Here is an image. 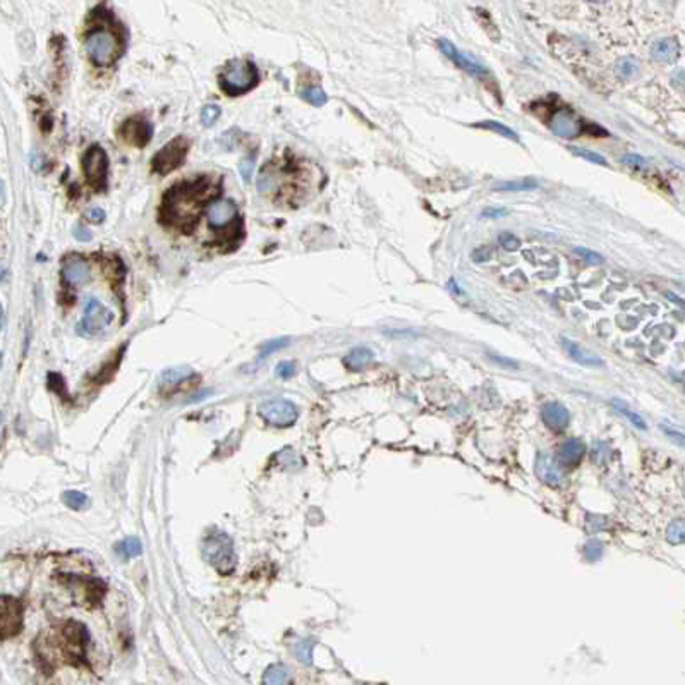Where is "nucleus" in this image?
I'll list each match as a JSON object with an SVG mask.
<instances>
[{"label":"nucleus","instance_id":"nucleus-31","mask_svg":"<svg viewBox=\"0 0 685 685\" xmlns=\"http://www.w3.org/2000/svg\"><path fill=\"white\" fill-rule=\"evenodd\" d=\"M568 150H570L574 155H577V157L584 158V160L591 163H596V165H608L607 158H604L603 155L596 153V151H591L586 150V148H577V146H570Z\"/></svg>","mask_w":685,"mask_h":685},{"label":"nucleus","instance_id":"nucleus-15","mask_svg":"<svg viewBox=\"0 0 685 685\" xmlns=\"http://www.w3.org/2000/svg\"><path fill=\"white\" fill-rule=\"evenodd\" d=\"M90 267L85 260L81 258H71L64 263L62 268V278L65 284L72 285V287H81L90 280Z\"/></svg>","mask_w":685,"mask_h":685},{"label":"nucleus","instance_id":"nucleus-48","mask_svg":"<svg viewBox=\"0 0 685 685\" xmlns=\"http://www.w3.org/2000/svg\"><path fill=\"white\" fill-rule=\"evenodd\" d=\"M3 201V184L0 183V203Z\"/></svg>","mask_w":685,"mask_h":685},{"label":"nucleus","instance_id":"nucleus-19","mask_svg":"<svg viewBox=\"0 0 685 685\" xmlns=\"http://www.w3.org/2000/svg\"><path fill=\"white\" fill-rule=\"evenodd\" d=\"M680 45L675 38H661L652 43L651 57L656 62L672 64L679 59Z\"/></svg>","mask_w":685,"mask_h":685},{"label":"nucleus","instance_id":"nucleus-21","mask_svg":"<svg viewBox=\"0 0 685 685\" xmlns=\"http://www.w3.org/2000/svg\"><path fill=\"white\" fill-rule=\"evenodd\" d=\"M561 346H564V349L567 350L568 356L574 359V361H577L579 364H584V366H603V361H601L600 357L594 356V354H591V353H587L584 347L579 346V344L574 342V340L561 339Z\"/></svg>","mask_w":685,"mask_h":685},{"label":"nucleus","instance_id":"nucleus-37","mask_svg":"<svg viewBox=\"0 0 685 685\" xmlns=\"http://www.w3.org/2000/svg\"><path fill=\"white\" fill-rule=\"evenodd\" d=\"M622 163L623 165L630 167V169H636V170H646L648 165H650L646 158L641 157V155H637V153H625L622 157Z\"/></svg>","mask_w":685,"mask_h":685},{"label":"nucleus","instance_id":"nucleus-17","mask_svg":"<svg viewBox=\"0 0 685 685\" xmlns=\"http://www.w3.org/2000/svg\"><path fill=\"white\" fill-rule=\"evenodd\" d=\"M586 454V445L582 440L570 438L558 448L557 462L560 467H574L577 466Z\"/></svg>","mask_w":685,"mask_h":685},{"label":"nucleus","instance_id":"nucleus-22","mask_svg":"<svg viewBox=\"0 0 685 685\" xmlns=\"http://www.w3.org/2000/svg\"><path fill=\"white\" fill-rule=\"evenodd\" d=\"M373 361V350L368 349V347H356V349L350 350L347 354L346 359H344V364H346L347 369L350 371H362V369L368 368Z\"/></svg>","mask_w":685,"mask_h":685},{"label":"nucleus","instance_id":"nucleus-23","mask_svg":"<svg viewBox=\"0 0 685 685\" xmlns=\"http://www.w3.org/2000/svg\"><path fill=\"white\" fill-rule=\"evenodd\" d=\"M538 187V180L532 177H524V179L517 180H503V183L495 184L493 191L496 193H519V191H531Z\"/></svg>","mask_w":685,"mask_h":685},{"label":"nucleus","instance_id":"nucleus-30","mask_svg":"<svg viewBox=\"0 0 685 685\" xmlns=\"http://www.w3.org/2000/svg\"><path fill=\"white\" fill-rule=\"evenodd\" d=\"M301 96H303L307 103L313 105V107H323L326 100H328L326 93L321 88H318V86H311V88L303 90V92H301Z\"/></svg>","mask_w":685,"mask_h":685},{"label":"nucleus","instance_id":"nucleus-43","mask_svg":"<svg viewBox=\"0 0 685 685\" xmlns=\"http://www.w3.org/2000/svg\"><path fill=\"white\" fill-rule=\"evenodd\" d=\"M489 258H491V248H488V246H483V248L476 249V251L473 253V260L476 261V263H480V261H488Z\"/></svg>","mask_w":685,"mask_h":685},{"label":"nucleus","instance_id":"nucleus-28","mask_svg":"<svg viewBox=\"0 0 685 685\" xmlns=\"http://www.w3.org/2000/svg\"><path fill=\"white\" fill-rule=\"evenodd\" d=\"M62 502L71 510H81L88 505V496L85 493L78 491V489H69L62 495Z\"/></svg>","mask_w":685,"mask_h":685},{"label":"nucleus","instance_id":"nucleus-13","mask_svg":"<svg viewBox=\"0 0 685 685\" xmlns=\"http://www.w3.org/2000/svg\"><path fill=\"white\" fill-rule=\"evenodd\" d=\"M206 219L212 228L222 230L235 222L237 219V206L228 199H217V201L210 203L208 210H206Z\"/></svg>","mask_w":685,"mask_h":685},{"label":"nucleus","instance_id":"nucleus-10","mask_svg":"<svg viewBox=\"0 0 685 685\" xmlns=\"http://www.w3.org/2000/svg\"><path fill=\"white\" fill-rule=\"evenodd\" d=\"M83 169H85L90 184L96 189H103L105 184H107L108 158L101 148L93 146L86 151L85 158H83Z\"/></svg>","mask_w":685,"mask_h":685},{"label":"nucleus","instance_id":"nucleus-46","mask_svg":"<svg viewBox=\"0 0 685 685\" xmlns=\"http://www.w3.org/2000/svg\"><path fill=\"white\" fill-rule=\"evenodd\" d=\"M666 296H668V299H670V301H672V303H675V304H679V306H684V303H682V299H680V297H677V296H673V294H672V292H668V294H666Z\"/></svg>","mask_w":685,"mask_h":685},{"label":"nucleus","instance_id":"nucleus-11","mask_svg":"<svg viewBox=\"0 0 685 685\" xmlns=\"http://www.w3.org/2000/svg\"><path fill=\"white\" fill-rule=\"evenodd\" d=\"M67 579V586L72 587L74 591H78L79 596L85 601H88L90 604H98L101 601V598L105 596V591H107V584L103 581L96 577H78V575H65Z\"/></svg>","mask_w":685,"mask_h":685},{"label":"nucleus","instance_id":"nucleus-35","mask_svg":"<svg viewBox=\"0 0 685 685\" xmlns=\"http://www.w3.org/2000/svg\"><path fill=\"white\" fill-rule=\"evenodd\" d=\"M666 536H668L670 543L680 545L684 541V521H673L666 529Z\"/></svg>","mask_w":685,"mask_h":685},{"label":"nucleus","instance_id":"nucleus-24","mask_svg":"<svg viewBox=\"0 0 685 685\" xmlns=\"http://www.w3.org/2000/svg\"><path fill=\"white\" fill-rule=\"evenodd\" d=\"M291 684V672L284 665H271L264 670L263 685H289Z\"/></svg>","mask_w":685,"mask_h":685},{"label":"nucleus","instance_id":"nucleus-3","mask_svg":"<svg viewBox=\"0 0 685 685\" xmlns=\"http://www.w3.org/2000/svg\"><path fill=\"white\" fill-rule=\"evenodd\" d=\"M53 644L59 650V654L64 656V659H67V661H86V651H88L90 646L88 629L81 622H76V620L60 623L59 630L53 636Z\"/></svg>","mask_w":685,"mask_h":685},{"label":"nucleus","instance_id":"nucleus-1","mask_svg":"<svg viewBox=\"0 0 685 685\" xmlns=\"http://www.w3.org/2000/svg\"><path fill=\"white\" fill-rule=\"evenodd\" d=\"M212 196V186L208 179H196L172 187L163 199L162 217L172 226L187 228L194 226L203 213L205 203Z\"/></svg>","mask_w":685,"mask_h":685},{"label":"nucleus","instance_id":"nucleus-8","mask_svg":"<svg viewBox=\"0 0 685 685\" xmlns=\"http://www.w3.org/2000/svg\"><path fill=\"white\" fill-rule=\"evenodd\" d=\"M24 607L17 598L0 596V637H14L23 630Z\"/></svg>","mask_w":685,"mask_h":685},{"label":"nucleus","instance_id":"nucleus-32","mask_svg":"<svg viewBox=\"0 0 685 685\" xmlns=\"http://www.w3.org/2000/svg\"><path fill=\"white\" fill-rule=\"evenodd\" d=\"M614 405H615V407L618 409V412H622V414L625 416V418L629 419V421L634 424V426H636V428H639V430H646V428H648L646 421H644V419L641 418V416L637 414V412L630 411V409L627 407L625 404H622V402H617V400H615V402H614Z\"/></svg>","mask_w":685,"mask_h":685},{"label":"nucleus","instance_id":"nucleus-39","mask_svg":"<svg viewBox=\"0 0 685 685\" xmlns=\"http://www.w3.org/2000/svg\"><path fill=\"white\" fill-rule=\"evenodd\" d=\"M287 344H289V339H277V340H271V342H267L263 347H261V356H268V354H271V353H275V350L285 347Z\"/></svg>","mask_w":685,"mask_h":685},{"label":"nucleus","instance_id":"nucleus-40","mask_svg":"<svg viewBox=\"0 0 685 685\" xmlns=\"http://www.w3.org/2000/svg\"><path fill=\"white\" fill-rule=\"evenodd\" d=\"M253 169H255V163H253V158H244L239 165V172L244 177V180H249L253 176Z\"/></svg>","mask_w":685,"mask_h":685},{"label":"nucleus","instance_id":"nucleus-27","mask_svg":"<svg viewBox=\"0 0 685 685\" xmlns=\"http://www.w3.org/2000/svg\"><path fill=\"white\" fill-rule=\"evenodd\" d=\"M474 126H476V128H481V129L493 130V133H498L500 136H503V137H507V139H512V141H516V143H519V136H517L516 130L510 129L509 126L502 124V122H498V121H481V122H477V124H474Z\"/></svg>","mask_w":685,"mask_h":685},{"label":"nucleus","instance_id":"nucleus-12","mask_svg":"<svg viewBox=\"0 0 685 685\" xmlns=\"http://www.w3.org/2000/svg\"><path fill=\"white\" fill-rule=\"evenodd\" d=\"M438 43H440L441 52H443L445 56H447L448 59L452 60V62L459 65L460 69H464V71L469 72V74H473V76H484V74H488V67H487V65L481 64L480 60H476L473 56H469V53L460 52V50L457 49V46L452 42H448V40L441 38Z\"/></svg>","mask_w":685,"mask_h":685},{"label":"nucleus","instance_id":"nucleus-33","mask_svg":"<svg viewBox=\"0 0 685 685\" xmlns=\"http://www.w3.org/2000/svg\"><path fill=\"white\" fill-rule=\"evenodd\" d=\"M219 117H220V107H219V105L210 103V105H205V107H203V110H201V124L205 126V128H212V126L215 124L217 121H219Z\"/></svg>","mask_w":685,"mask_h":685},{"label":"nucleus","instance_id":"nucleus-18","mask_svg":"<svg viewBox=\"0 0 685 685\" xmlns=\"http://www.w3.org/2000/svg\"><path fill=\"white\" fill-rule=\"evenodd\" d=\"M541 418L548 428L555 431H560L567 428L570 421V414H568L567 407L560 402H548L541 407Z\"/></svg>","mask_w":685,"mask_h":685},{"label":"nucleus","instance_id":"nucleus-14","mask_svg":"<svg viewBox=\"0 0 685 685\" xmlns=\"http://www.w3.org/2000/svg\"><path fill=\"white\" fill-rule=\"evenodd\" d=\"M550 128L558 137L572 139V137H577V134L581 133V121L572 110L561 108V110L553 114L552 121H550Z\"/></svg>","mask_w":685,"mask_h":685},{"label":"nucleus","instance_id":"nucleus-4","mask_svg":"<svg viewBox=\"0 0 685 685\" xmlns=\"http://www.w3.org/2000/svg\"><path fill=\"white\" fill-rule=\"evenodd\" d=\"M258 83V71L249 60H232L220 74V86L230 96L249 92Z\"/></svg>","mask_w":685,"mask_h":685},{"label":"nucleus","instance_id":"nucleus-20","mask_svg":"<svg viewBox=\"0 0 685 685\" xmlns=\"http://www.w3.org/2000/svg\"><path fill=\"white\" fill-rule=\"evenodd\" d=\"M122 134L129 143L136 144V146H144L151 139V126L146 121L130 119L122 128Z\"/></svg>","mask_w":685,"mask_h":685},{"label":"nucleus","instance_id":"nucleus-38","mask_svg":"<svg viewBox=\"0 0 685 685\" xmlns=\"http://www.w3.org/2000/svg\"><path fill=\"white\" fill-rule=\"evenodd\" d=\"M275 373H277L278 378H284V380L291 378V376H294V373H296V362H292V361L278 362Z\"/></svg>","mask_w":685,"mask_h":685},{"label":"nucleus","instance_id":"nucleus-25","mask_svg":"<svg viewBox=\"0 0 685 685\" xmlns=\"http://www.w3.org/2000/svg\"><path fill=\"white\" fill-rule=\"evenodd\" d=\"M189 376H193V369L186 368V366H180V368H172L167 369L162 375V383L167 387H176L180 385L184 380H187Z\"/></svg>","mask_w":685,"mask_h":685},{"label":"nucleus","instance_id":"nucleus-2","mask_svg":"<svg viewBox=\"0 0 685 685\" xmlns=\"http://www.w3.org/2000/svg\"><path fill=\"white\" fill-rule=\"evenodd\" d=\"M201 555L222 575L232 574L235 565H237V555H235L234 550V541L230 539V536L220 531V529H212L203 538Z\"/></svg>","mask_w":685,"mask_h":685},{"label":"nucleus","instance_id":"nucleus-47","mask_svg":"<svg viewBox=\"0 0 685 685\" xmlns=\"http://www.w3.org/2000/svg\"><path fill=\"white\" fill-rule=\"evenodd\" d=\"M2 325H3V310L2 306H0V330H2Z\"/></svg>","mask_w":685,"mask_h":685},{"label":"nucleus","instance_id":"nucleus-34","mask_svg":"<svg viewBox=\"0 0 685 685\" xmlns=\"http://www.w3.org/2000/svg\"><path fill=\"white\" fill-rule=\"evenodd\" d=\"M498 242H500V246L505 249V251H510V253L517 251V249H521V246H522L521 239L517 237L516 234H512V232H502V234L498 235Z\"/></svg>","mask_w":685,"mask_h":685},{"label":"nucleus","instance_id":"nucleus-44","mask_svg":"<svg viewBox=\"0 0 685 685\" xmlns=\"http://www.w3.org/2000/svg\"><path fill=\"white\" fill-rule=\"evenodd\" d=\"M74 237L78 239L79 242H88V241H92V232H90L86 227L79 226V227L74 228Z\"/></svg>","mask_w":685,"mask_h":685},{"label":"nucleus","instance_id":"nucleus-6","mask_svg":"<svg viewBox=\"0 0 685 685\" xmlns=\"http://www.w3.org/2000/svg\"><path fill=\"white\" fill-rule=\"evenodd\" d=\"M112 320H114V313L108 307H105L100 301L92 297V299L86 301L83 318L76 325V332H78V335L92 339V337H96L101 332H105L110 326Z\"/></svg>","mask_w":685,"mask_h":685},{"label":"nucleus","instance_id":"nucleus-36","mask_svg":"<svg viewBox=\"0 0 685 685\" xmlns=\"http://www.w3.org/2000/svg\"><path fill=\"white\" fill-rule=\"evenodd\" d=\"M574 251H575V255H579V256H581V258L584 260L586 263L594 264V267H598V264H603V263H604V258H603V256L600 255V253H596V251H591V249L582 248V246H577V248H575Z\"/></svg>","mask_w":685,"mask_h":685},{"label":"nucleus","instance_id":"nucleus-41","mask_svg":"<svg viewBox=\"0 0 685 685\" xmlns=\"http://www.w3.org/2000/svg\"><path fill=\"white\" fill-rule=\"evenodd\" d=\"M507 215L505 208H495V206H487V208L481 212V217L483 219H500V217Z\"/></svg>","mask_w":685,"mask_h":685},{"label":"nucleus","instance_id":"nucleus-16","mask_svg":"<svg viewBox=\"0 0 685 685\" xmlns=\"http://www.w3.org/2000/svg\"><path fill=\"white\" fill-rule=\"evenodd\" d=\"M536 474L543 483L552 484V487H557L564 481V473H561L558 462L553 457L546 454H539L538 459H536Z\"/></svg>","mask_w":685,"mask_h":685},{"label":"nucleus","instance_id":"nucleus-7","mask_svg":"<svg viewBox=\"0 0 685 685\" xmlns=\"http://www.w3.org/2000/svg\"><path fill=\"white\" fill-rule=\"evenodd\" d=\"M258 414L271 426L289 428L299 418V409L287 398H271L260 405Z\"/></svg>","mask_w":685,"mask_h":685},{"label":"nucleus","instance_id":"nucleus-5","mask_svg":"<svg viewBox=\"0 0 685 685\" xmlns=\"http://www.w3.org/2000/svg\"><path fill=\"white\" fill-rule=\"evenodd\" d=\"M86 52L93 64H96L98 67H107V65L114 64L121 56L119 38L110 30L92 31L86 38Z\"/></svg>","mask_w":685,"mask_h":685},{"label":"nucleus","instance_id":"nucleus-45","mask_svg":"<svg viewBox=\"0 0 685 685\" xmlns=\"http://www.w3.org/2000/svg\"><path fill=\"white\" fill-rule=\"evenodd\" d=\"M493 361H498V362H503V364H507V366H514V368H516V366H517V364H516V362H514V361H510V359H509V361H507V359H503V357H498V356H493Z\"/></svg>","mask_w":685,"mask_h":685},{"label":"nucleus","instance_id":"nucleus-9","mask_svg":"<svg viewBox=\"0 0 685 685\" xmlns=\"http://www.w3.org/2000/svg\"><path fill=\"white\" fill-rule=\"evenodd\" d=\"M187 148H189V143H187L186 137L183 136L176 137V139L170 141L169 144H165V146H163L153 158L155 172L165 176V174L172 172L174 169H177V167L184 162V158H186Z\"/></svg>","mask_w":685,"mask_h":685},{"label":"nucleus","instance_id":"nucleus-42","mask_svg":"<svg viewBox=\"0 0 685 685\" xmlns=\"http://www.w3.org/2000/svg\"><path fill=\"white\" fill-rule=\"evenodd\" d=\"M86 219L90 220L92 223H101L105 220V212L101 208H92V210H88L86 212Z\"/></svg>","mask_w":685,"mask_h":685},{"label":"nucleus","instance_id":"nucleus-26","mask_svg":"<svg viewBox=\"0 0 685 685\" xmlns=\"http://www.w3.org/2000/svg\"><path fill=\"white\" fill-rule=\"evenodd\" d=\"M115 552H117V555H121L122 558H134L143 552V545H141L139 539L133 536V538H124L121 543H117Z\"/></svg>","mask_w":685,"mask_h":685},{"label":"nucleus","instance_id":"nucleus-29","mask_svg":"<svg viewBox=\"0 0 685 685\" xmlns=\"http://www.w3.org/2000/svg\"><path fill=\"white\" fill-rule=\"evenodd\" d=\"M617 72L623 79H630L639 72V62L634 57H622L617 62Z\"/></svg>","mask_w":685,"mask_h":685}]
</instances>
